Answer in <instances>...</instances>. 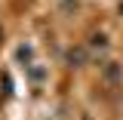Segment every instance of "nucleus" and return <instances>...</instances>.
Wrapping results in <instances>:
<instances>
[{"instance_id": "obj_1", "label": "nucleus", "mask_w": 123, "mask_h": 120, "mask_svg": "<svg viewBox=\"0 0 123 120\" xmlns=\"http://www.w3.org/2000/svg\"><path fill=\"white\" fill-rule=\"evenodd\" d=\"M102 74H105L108 86H120V83H123V65H120V62H108L105 68H102Z\"/></svg>"}, {"instance_id": "obj_2", "label": "nucleus", "mask_w": 123, "mask_h": 120, "mask_svg": "<svg viewBox=\"0 0 123 120\" xmlns=\"http://www.w3.org/2000/svg\"><path fill=\"white\" fill-rule=\"evenodd\" d=\"M108 52V37L105 34H92L89 37V56H105Z\"/></svg>"}, {"instance_id": "obj_3", "label": "nucleus", "mask_w": 123, "mask_h": 120, "mask_svg": "<svg viewBox=\"0 0 123 120\" xmlns=\"http://www.w3.org/2000/svg\"><path fill=\"white\" fill-rule=\"evenodd\" d=\"M86 59H89V52H86L83 46L68 49V65H71V68H83V65H86Z\"/></svg>"}, {"instance_id": "obj_4", "label": "nucleus", "mask_w": 123, "mask_h": 120, "mask_svg": "<svg viewBox=\"0 0 123 120\" xmlns=\"http://www.w3.org/2000/svg\"><path fill=\"white\" fill-rule=\"evenodd\" d=\"M80 9V0H59V13L62 15H74Z\"/></svg>"}, {"instance_id": "obj_5", "label": "nucleus", "mask_w": 123, "mask_h": 120, "mask_svg": "<svg viewBox=\"0 0 123 120\" xmlns=\"http://www.w3.org/2000/svg\"><path fill=\"white\" fill-rule=\"evenodd\" d=\"M31 56H34L31 46H18V59H22V62H31Z\"/></svg>"}, {"instance_id": "obj_6", "label": "nucleus", "mask_w": 123, "mask_h": 120, "mask_svg": "<svg viewBox=\"0 0 123 120\" xmlns=\"http://www.w3.org/2000/svg\"><path fill=\"white\" fill-rule=\"evenodd\" d=\"M80 120H92V117H89V114H80Z\"/></svg>"}, {"instance_id": "obj_7", "label": "nucleus", "mask_w": 123, "mask_h": 120, "mask_svg": "<svg viewBox=\"0 0 123 120\" xmlns=\"http://www.w3.org/2000/svg\"><path fill=\"white\" fill-rule=\"evenodd\" d=\"M0 34H3V31H0Z\"/></svg>"}]
</instances>
